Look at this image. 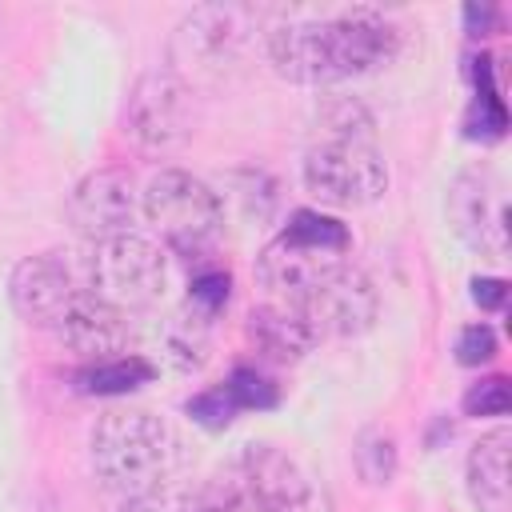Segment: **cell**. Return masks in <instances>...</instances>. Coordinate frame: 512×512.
I'll list each match as a JSON object with an SVG mask.
<instances>
[{
  "instance_id": "cell-1",
  "label": "cell",
  "mask_w": 512,
  "mask_h": 512,
  "mask_svg": "<svg viewBox=\"0 0 512 512\" xmlns=\"http://www.w3.org/2000/svg\"><path fill=\"white\" fill-rule=\"evenodd\" d=\"M400 48V32L360 8L328 20H288L268 32V60L292 84H336L388 64Z\"/></svg>"
},
{
  "instance_id": "cell-2",
  "label": "cell",
  "mask_w": 512,
  "mask_h": 512,
  "mask_svg": "<svg viewBox=\"0 0 512 512\" xmlns=\"http://www.w3.org/2000/svg\"><path fill=\"white\" fill-rule=\"evenodd\" d=\"M304 188L332 208H364L388 192V164L372 144V116L348 96H332L316 112V140L304 152Z\"/></svg>"
},
{
  "instance_id": "cell-3",
  "label": "cell",
  "mask_w": 512,
  "mask_h": 512,
  "mask_svg": "<svg viewBox=\"0 0 512 512\" xmlns=\"http://www.w3.org/2000/svg\"><path fill=\"white\" fill-rule=\"evenodd\" d=\"M88 448L96 480L128 504L164 492V484L180 468V436L164 416L144 408L104 412L92 428Z\"/></svg>"
},
{
  "instance_id": "cell-4",
  "label": "cell",
  "mask_w": 512,
  "mask_h": 512,
  "mask_svg": "<svg viewBox=\"0 0 512 512\" xmlns=\"http://www.w3.org/2000/svg\"><path fill=\"white\" fill-rule=\"evenodd\" d=\"M348 248H352V236L340 220L312 212V208H300V212H292L284 232L260 252L256 276L268 288V300L300 308L304 296L332 268H340L348 260Z\"/></svg>"
},
{
  "instance_id": "cell-5",
  "label": "cell",
  "mask_w": 512,
  "mask_h": 512,
  "mask_svg": "<svg viewBox=\"0 0 512 512\" xmlns=\"http://www.w3.org/2000/svg\"><path fill=\"white\" fill-rule=\"evenodd\" d=\"M140 208L148 224L160 232V240L180 256L208 252L224 232V208L220 196L184 168H164L148 180L140 192Z\"/></svg>"
},
{
  "instance_id": "cell-6",
  "label": "cell",
  "mask_w": 512,
  "mask_h": 512,
  "mask_svg": "<svg viewBox=\"0 0 512 512\" xmlns=\"http://www.w3.org/2000/svg\"><path fill=\"white\" fill-rule=\"evenodd\" d=\"M84 284H88L84 292L128 316L160 304L168 284V264L152 240L136 232H120L108 240H92L84 256Z\"/></svg>"
},
{
  "instance_id": "cell-7",
  "label": "cell",
  "mask_w": 512,
  "mask_h": 512,
  "mask_svg": "<svg viewBox=\"0 0 512 512\" xmlns=\"http://www.w3.org/2000/svg\"><path fill=\"white\" fill-rule=\"evenodd\" d=\"M244 512H316L304 468L276 444H244L224 468Z\"/></svg>"
},
{
  "instance_id": "cell-8",
  "label": "cell",
  "mask_w": 512,
  "mask_h": 512,
  "mask_svg": "<svg viewBox=\"0 0 512 512\" xmlns=\"http://www.w3.org/2000/svg\"><path fill=\"white\" fill-rule=\"evenodd\" d=\"M252 16L236 4H204L192 8L172 36V72L176 76H220L248 48Z\"/></svg>"
},
{
  "instance_id": "cell-9",
  "label": "cell",
  "mask_w": 512,
  "mask_h": 512,
  "mask_svg": "<svg viewBox=\"0 0 512 512\" xmlns=\"http://www.w3.org/2000/svg\"><path fill=\"white\" fill-rule=\"evenodd\" d=\"M128 136L152 152H168L196 128V92L172 68H152L136 80L124 108Z\"/></svg>"
},
{
  "instance_id": "cell-10",
  "label": "cell",
  "mask_w": 512,
  "mask_h": 512,
  "mask_svg": "<svg viewBox=\"0 0 512 512\" xmlns=\"http://www.w3.org/2000/svg\"><path fill=\"white\" fill-rule=\"evenodd\" d=\"M304 320L312 324V332L324 340V336H336V340H348V336H360L376 324V312H380V296H376V284L368 280L364 268H356L352 260H344L340 268H332L300 304Z\"/></svg>"
},
{
  "instance_id": "cell-11",
  "label": "cell",
  "mask_w": 512,
  "mask_h": 512,
  "mask_svg": "<svg viewBox=\"0 0 512 512\" xmlns=\"http://www.w3.org/2000/svg\"><path fill=\"white\" fill-rule=\"evenodd\" d=\"M140 192L128 168H96L68 196V224L88 240H108L132 232Z\"/></svg>"
},
{
  "instance_id": "cell-12",
  "label": "cell",
  "mask_w": 512,
  "mask_h": 512,
  "mask_svg": "<svg viewBox=\"0 0 512 512\" xmlns=\"http://www.w3.org/2000/svg\"><path fill=\"white\" fill-rule=\"evenodd\" d=\"M448 220L456 236L480 252L500 256L508 248V204L492 180V172L468 168L448 188Z\"/></svg>"
},
{
  "instance_id": "cell-13",
  "label": "cell",
  "mask_w": 512,
  "mask_h": 512,
  "mask_svg": "<svg viewBox=\"0 0 512 512\" xmlns=\"http://www.w3.org/2000/svg\"><path fill=\"white\" fill-rule=\"evenodd\" d=\"M76 276L68 268V260L60 252H40V256H28L12 268L8 276V296H12V308L28 320V324H56L60 312L72 304L76 296Z\"/></svg>"
},
{
  "instance_id": "cell-14",
  "label": "cell",
  "mask_w": 512,
  "mask_h": 512,
  "mask_svg": "<svg viewBox=\"0 0 512 512\" xmlns=\"http://www.w3.org/2000/svg\"><path fill=\"white\" fill-rule=\"evenodd\" d=\"M52 332L60 336L64 348L80 352L84 360H108V356H124L128 348V316L104 300H96L92 292H76L72 304L60 312V320L52 324Z\"/></svg>"
},
{
  "instance_id": "cell-15",
  "label": "cell",
  "mask_w": 512,
  "mask_h": 512,
  "mask_svg": "<svg viewBox=\"0 0 512 512\" xmlns=\"http://www.w3.org/2000/svg\"><path fill=\"white\" fill-rule=\"evenodd\" d=\"M248 344L268 360L292 364V360H304L320 344V336L312 332V324L304 320L300 308L264 300L260 308L248 312Z\"/></svg>"
},
{
  "instance_id": "cell-16",
  "label": "cell",
  "mask_w": 512,
  "mask_h": 512,
  "mask_svg": "<svg viewBox=\"0 0 512 512\" xmlns=\"http://www.w3.org/2000/svg\"><path fill=\"white\" fill-rule=\"evenodd\" d=\"M508 448H512V432L492 428L468 452V496L484 512H504L508 504Z\"/></svg>"
},
{
  "instance_id": "cell-17",
  "label": "cell",
  "mask_w": 512,
  "mask_h": 512,
  "mask_svg": "<svg viewBox=\"0 0 512 512\" xmlns=\"http://www.w3.org/2000/svg\"><path fill=\"white\" fill-rule=\"evenodd\" d=\"M152 376H156L152 360L124 352V356H108V360H88L80 372H72V384L84 396H124V392L144 388Z\"/></svg>"
},
{
  "instance_id": "cell-18",
  "label": "cell",
  "mask_w": 512,
  "mask_h": 512,
  "mask_svg": "<svg viewBox=\"0 0 512 512\" xmlns=\"http://www.w3.org/2000/svg\"><path fill=\"white\" fill-rule=\"evenodd\" d=\"M212 324L208 316L192 312V308H180L176 320L168 324V352L180 368H200L208 360V344H212Z\"/></svg>"
},
{
  "instance_id": "cell-19",
  "label": "cell",
  "mask_w": 512,
  "mask_h": 512,
  "mask_svg": "<svg viewBox=\"0 0 512 512\" xmlns=\"http://www.w3.org/2000/svg\"><path fill=\"white\" fill-rule=\"evenodd\" d=\"M224 388H228L236 412H248V408H276V400H280V388H276L264 372H256V368H236V372L224 380Z\"/></svg>"
},
{
  "instance_id": "cell-20",
  "label": "cell",
  "mask_w": 512,
  "mask_h": 512,
  "mask_svg": "<svg viewBox=\"0 0 512 512\" xmlns=\"http://www.w3.org/2000/svg\"><path fill=\"white\" fill-rule=\"evenodd\" d=\"M356 468L368 484H388L396 472V444L384 432H364L356 444Z\"/></svg>"
},
{
  "instance_id": "cell-21",
  "label": "cell",
  "mask_w": 512,
  "mask_h": 512,
  "mask_svg": "<svg viewBox=\"0 0 512 512\" xmlns=\"http://www.w3.org/2000/svg\"><path fill=\"white\" fill-rule=\"evenodd\" d=\"M228 296H232V280H228V272H220V268H208V272L192 276L184 308H192V312H200V316L216 320V316L228 308Z\"/></svg>"
},
{
  "instance_id": "cell-22",
  "label": "cell",
  "mask_w": 512,
  "mask_h": 512,
  "mask_svg": "<svg viewBox=\"0 0 512 512\" xmlns=\"http://www.w3.org/2000/svg\"><path fill=\"white\" fill-rule=\"evenodd\" d=\"M184 412H188L196 424H204V428L220 432V428H228V424H232V416H236V404H232L228 388H224V384H216V388H204V392H196V396L184 404Z\"/></svg>"
},
{
  "instance_id": "cell-23",
  "label": "cell",
  "mask_w": 512,
  "mask_h": 512,
  "mask_svg": "<svg viewBox=\"0 0 512 512\" xmlns=\"http://www.w3.org/2000/svg\"><path fill=\"white\" fill-rule=\"evenodd\" d=\"M508 404H512V396H508L504 376H484L464 392V412L468 416H504Z\"/></svg>"
},
{
  "instance_id": "cell-24",
  "label": "cell",
  "mask_w": 512,
  "mask_h": 512,
  "mask_svg": "<svg viewBox=\"0 0 512 512\" xmlns=\"http://www.w3.org/2000/svg\"><path fill=\"white\" fill-rule=\"evenodd\" d=\"M496 356V332L488 324H468L460 336H456V360L464 368H480Z\"/></svg>"
},
{
  "instance_id": "cell-25",
  "label": "cell",
  "mask_w": 512,
  "mask_h": 512,
  "mask_svg": "<svg viewBox=\"0 0 512 512\" xmlns=\"http://www.w3.org/2000/svg\"><path fill=\"white\" fill-rule=\"evenodd\" d=\"M472 300H476L480 308L496 312V308H504V300H508V284H504L500 276H476V280H472Z\"/></svg>"
},
{
  "instance_id": "cell-26",
  "label": "cell",
  "mask_w": 512,
  "mask_h": 512,
  "mask_svg": "<svg viewBox=\"0 0 512 512\" xmlns=\"http://www.w3.org/2000/svg\"><path fill=\"white\" fill-rule=\"evenodd\" d=\"M464 24H468L472 36H488V32H496L500 16H496L492 4H468V8H464Z\"/></svg>"
}]
</instances>
